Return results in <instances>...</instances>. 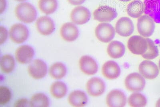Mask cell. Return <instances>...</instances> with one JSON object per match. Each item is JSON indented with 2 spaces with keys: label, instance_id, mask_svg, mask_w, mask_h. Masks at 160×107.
Returning a JSON list of instances; mask_svg holds the SVG:
<instances>
[{
  "label": "cell",
  "instance_id": "6da1fadb",
  "mask_svg": "<svg viewBox=\"0 0 160 107\" xmlns=\"http://www.w3.org/2000/svg\"><path fill=\"white\" fill-rule=\"evenodd\" d=\"M15 14L19 21L26 23L34 22L37 15L35 8L28 3H21L17 5L15 9Z\"/></svg>",
  "mask_w": 160,
  "mask_h": 107
},
{
  "label": "cell",
  "instance_id": "7a4b0ae2",
  "mask_svg": "<svg viewBox=\"0 0 160 107\" xmlns=\"http://www.w3.org/2000/svg\"><path fill=\"white\" fill-rule=\"evenodd\" d=\"M137 28L140 35L144 38H149L155 31V21L149 16L145 14L138 18Z\"/></svg>",
  "mask_w": 160,
  "mask_h": 107
},
{
  "label": "cell",
  "instance_id": "3957f363",
  "mask_svg": "<svg viewBox=\"0 0 160 107\" xmlns=\"http://www.w3.org/2000/svg\"><path fill=\"white\" fill-rule=\"evenodd\" d=\"M115 29L111 24L102 23L98 24L95 28V34L101 42L108 43L115 38Z\"/></svg>",
  "mask_w": 160,
  "mask_h": 107
},
{
  "label": "cell",
  "instance_id": "277c9868",
  "mask_svg": "<svg viewBox=\"0 0 160 107\" xmlns=\"http://www.w3.org/2000/svg\"><path fill=\"white\" fill-rule=\"evenodd\" d=\"M128 46L132 54L142 55L148 49V42L147 38L141 36H132L128 39Z\"/></svg>",
  "mask_w": 160,
  "mask_h": 107
},
{
  "label": "cell",
  "instance_id": "5b68a950",
  "mask_svg": "<svg viewBox=\"0 0 160 107\" xmlns=\"http://www.w3.org/2000/svg\"><path fill=\"white\" fill-rule=\"evenodd\" d=\"M93 15L95 20L100 22L108 23L115 19L118 13L115 8L105 5L101 6L96 9Z\"/></svg>",
  "mask_w": 160,
  "mask_h": 107
},
{
  "label": "cell",
  "instance_id": "8992f818",
  "mask_svg": "<svg viewBox=\"0 0 160 107\" xmlns=\"http://www.w3.org/2000/svg\"><path fill=\"white\" fill-rule=\"evenodd\" d=\"M144 77L140 74L133 73L126 78L125 85L127 89L132 92H138L143 90L145 86Z\"/></svg>",
  "mask_w": 160,
  "mask_h": 107
},
{
  "label": "cell",
  "instance_id": "52a82bcc",
  "mask_svg": "<svg viewBox=\"0 0 160 107\" xmlns=\"http://www.w3.org/2000/svg\"><path fill=\"white\" fill-rule=\"evenodd\" d=\"M9 37L11 40L16 43L21 44L28 39V28L22 24H15L10 28Z\"/></svg>",
  "mask_w": 160,
  "mask_h": 107
},
{
  "label": "cell",
  "instance_id": "ba28073f",
  "mask_svg": "<svg viewBox=\"0 0 160 107\" xmlns=\"http://www.w3.org/2000/svg\"><path fill=\"white\" fill-rule=\"evenodd\" d=\"M48 68L43 61L35 59L30 64L28 68V72L30 76L36 79H41L46 75Z\"/></svg>",
  "mask_w": 160,
  "mask_h": 107
},
{
  "label": "cell",
  "instance_id": "9c48e42d",
  "mask_svg": "<svg viewBox=\"0 0 160 107\" xmlns=\"http://www.w3.org/2000/svg\"><path fill=\"white\" fill-rule=\"evenodd\" d=\"M86 89L88 95L93 97L101 96L105 92V83L99 78H91L86 84Z\"/></svg>",
  "mask_w": 160,
  "mask_h": 107
},
{
  "label": "cell",
  "instance_id": "30bf717a",
  "mask_svg": "<svg viewBox=\"0 0 160 107\" xmlns=\"http://www.w3.org/2000/svg\"><path fill=\"white\" fill-rule=\"evenodd\" d=\"M91 14L89 10L82 6L76 7L71 13V21L77 25H83L88 23L91 18Z\"/></svg>",
  "mask_w": 160,
  "mask_h": 107
},
{
  "label": "cell",
  "instance_id": "8fae6325",
  "mask_svg": "<svg viewBox=\"0 0 160 107\" xmlns=\"http://www.w3.org/2000/svg\"><path fill=\"white\" fill-rule=\"evenodd\" d=\"M138 70L144 78L148 79H155L159 74V69L156 64L151 61L145 60L140 64Z\"/></svg>",
  "mask_w": 160,
  "mask_h": 107
},
{
  "label": "cell",
  "instance_id": "7c38bea8",
  "mask_svg": "<svg viewBox=\"0 0 160 107\" xmlns=\"http://www.w3.org/2000/svg\"><path fill=\"white\" fill-rule=\"evenodd\" d=\"M106 102L108 106L110 107H124L127 103L126 97L121 91L112 90L107 95Z\"/></svg>",
  "mask_w": 160,
  "mask_h": 107
},
{
  "label": "cell",
  "instance_id": "4fadbf2b",
  "mask_svg": "<svg viewBox=\"0 0 160 107\" xmlns=\"http://www.w3.org/2000/svg\"><path fill=\"white\" fill-rule=\"evenodd\" d=\"M115 31L117 33L121 36L129 37L134 32L133 23L131 18L122 17L117 21L116 24Z\"/></svg>",
  "mask_w": 160,
  "mask_h": 107
},
{
  "label": "cell",
  "instance_id": "5bb4252c",
  "mask_svg": "<svg viewBox=\"0 0 160 107\" xmlns=\"http://www.w3.org/2000/svg\"><path fill=\"white\" fill-rule=\"evenodd\" d=\"M144 13L160 23V0H144Z\"/></svg>",
  "mask_w": 160,
  "mask_h": 107
},
{
  "label": "cell",
  "instance_id": "9a60e30c",
  "mask_svg": "<svg viewBox=\"0 0 160 107\" xmlns=\"http://www.w3.org/2000/svg\"><path fill=\"white\" fill-rule=\"evenodd\" d=\"M79 66L81 71L86 75H92L98 72V67L97 62L91 57L87 55L80 58Z\"/></svg>",
  "mask_w": 160,
  "mask_h": 107
},
{
  "label": "cell",
  "instance_id": "2e32d148",
  "mask_svg": "<svg viewBox=\"0 0 160 107\" xmlns=\"http://www.w3.org/2000/svg\"><path fill=\"white\" fill-rule=\"evenodd\" d=\"M36 27L38 32L44 36L51 35L55 29V25L52 20L46 16L38 18L36 23Z\"/></svg>",
  "mask_w": 160,
  "mask_h": 107
},
{
  "label": "cell",
  "instance_id": "e0dca14e",
  "mask_svg": "<svg viewBox=\"0 0 160 107\" xmlns=\"http://www.w3.org/2000/svg\"><path fill=\"white\" fill-rule=\"evenodd\" d=\"M60 33L61 38L64 40L68 42H72L78 38L79 31L74 24L68 22L62 26Z\"/></svg>",
  "mask_w": 160,
  "mask_h": 107
},
{
  "label": "cell",
  "instance_id": "ac0fdd59",
  "mask_svg": "<svg viewBox=\"0 0 160 107\" xmlns=\"http://www.w3.org/2000/svg\"><path fill=\"white\" fill-rule=\"evenodd\" d=\"M15 55L16 59L19 63L23 64L29 63L33 58L34 50L28 45H22L17 48Z\"/></svg>",
  "mask_w": 160,
  "mask_h": 107
},
{
  "label": "cell",
  "instance_id": "d6986e66",
  "mask_svg": "<svg viewBox=\"0 0 160 107\" xmlns=\"http://www.w3.org/2000/svg\"><path fill=\"white\" fill-rule=\"evenodd\" d=\"M102 73L107 79H115L120 76L121 69L119 65L115 61H108L102 65Z\"/></svg>",
  "mask_w": 160,
  "mask_h": 107
},
{
  "label": "cell",
  "instance_id": "ffe728a7",
  "mask_svg": "<svg viewBox=\"0 0 160 107\" xmlns=\"http://www.w3.org/2000/svg\"><path fill=\"white\" fill-rule=\"evenodd\" d=\"M125 52V48L124 44L119 41H111L108 44L107 52L111 58L118 59L123 56Z\"/></svg>",
  "mask_w": 160,
  "mask_h": 107
},
{
  "label": "cell",
  "instance_id": "44dd1931",
  "mask_svg": "<svg viewBox=\"0 0 160 107\" xmlns=\"http://www.w3.org/2000/svg\"><path fill=\"white\" fill-rule=\"evenodd\" d=\"M88 97L84 92L80 90L73 91L68 97V102L73 107L85 106L88 102Z\"/></svg>",
  "mask_w": 160,
  "mask_h": 107
},
{
  "label": "cell",
  "instance_id": "7402d4cb",
  "mask_svg": "<svg viewBox=\"0 0 160 107\" xmlns=\"http://www.w3.org/2000/svg\"><path fill=\"white\" fill-rule=\"evenodd\" d=\"M127 12L131 18H138L144 13V4L140 0H134L128 5Z\"/></svg>",
  "mask_w": 160,
  "mask_h": 107
},
{
  "label": "cell",
  "instance_id": "603a6c76",
  "mask_svg": "<svg viewBox=\"0 0 160 107\" xmlns=\"http://www.w3.org/2000/svg\"><path fill=\"white\" fill-rule=\"evenodd\" d=\"M67 87L65 84L62 82H54L50 87V93L52 96L57 99H61L66 95Z\"/></svg>",
  "mask_w": 160,
  "mask_h": 107
},
{
  "label": "cell",
  "instance_id": "cb8c5ba5",
  "mask_svg": "<svg viewBox=\"0 0 160 107\" xmlns=\"http://www.w3.org/2000/svg\"><path fill=\"white\" fill-rule=\"evenodd\" d=\"M38 5L41 12L48 15L56 10L58 2L57 0H39Z\"/></svg>",
  "mask_w": 160,
  "mask_h": 107
},
{
  "label": "cell",
  "instance_id": "d4e9b609",
  "mask_svg": "<svg viewBox=\"0 0 160 107\" xmlns=\"http://www.w3.org/2000/svg\"><path fill=\"white\" fill-rule=\"evenodd\" d=\"M49 73L50 76L53 79H62L66 75V68L65 65L61 63H56L50 67Z\"/></svg>",
  "mask_w": 160,
  "mask_h": 107
},
{
  "label": "cell",
  "instance_id": "484cf974",
  "mask_svg": "<svg viewBox=\"0 0 160 107\" xmlns=\"http://www.w3.org/2000/svg\"><path fill=\"white\" fill-rule=\"evenodd\" d=\"M0 65L2 72L5 74H9L12 72L15 68V60L11 55H3L1 59Z\"/></svg>",
  "mask_w": 160,
  "mask_h": 107
},
{
  "label": "cell",
  "instance_id": "4316f807",
  "mask_svg": "<svg viewBox=\"0 0 160 107\" xmlns=\"http://www.w3.org/2000/svg\"><path fill=\"white\" fill-rule=\"evenodd\" d=\"M128 102V105L131 107H144L147 105V100L145 97L142 94L135 92L130 95Z\"/></svg>",
  "mask_w": 160,
  "mask_h": 107
},
{
  "label": "cell",
  "instance_id": "83f0119b",
  "mask_svg": "<svg viewBox=\"0 0 160 107\" xmlns=\"http://www.w3.org/2000/svg\"><path fill=\"white\" fill-rule=\"evenodd\" d=\"M30 103V106L33 107H47L49 105L48 97L42 93L36 94L33 95Z\"/></svg>",
  "mask_w": 160,
  "mask_h": 107
},
{
  "label": "cell",
  "instance_id": "f1b7e54d",
  "mask_svg": "<svg viewBox=\"0 0 160 107\" xmlns=\"http://www.w3.org/2000/svg\"><path fill=\"white\" fill-rule=\"evenodd\" d=\"M148 42V49L145 54L142 55L144 59L151 60L155 59L159 54L158 47L154 41L149 38H147Z\"/></svg>",
  "mask_w": 160,
  "mask_h": 107
},
{
  "label": "cell",
  "instance_id": "f546056e",
  "mask_svg": "<svg viewBox=\"0 0 160 107\" xmlns=\"http://www.w3.org/2000/svg\"><path fill=\"white\" fill-rule=\"evenodd\" d=\"M11 91L5 86L0 87V104L5 105L9 102L11 99Z\"/></svg>",
  "mask_w": 160,
  "mask_h": 107
},
{
  "label": "cell",
  "instance_id": "4dcf8cb0",
  "mask_svg": "<svg viewBox=\"0 0 160 107\" xmlns=\"http://www.w3.org/2000/svg\"><path fill=\"white\" fill-rule=\"evenodd\" d=\"M14 105L15 107H28L30 106V103L26 99H21L17 100Z\"/></svg>",
  "mask_w": 160,
  "mask_h": 107
},
{
  "label": "cell",
  "instance_id": "1f68e13d",
  "mask_svg": "<svg viewBox=\"0 0 160 107\" xmlns=\"http://www.w3.org/2000/svg\"><path fill=\"white\" fill-rule=\"evenodd\" d=\"M1 44L4 43L8 37V32L4 27H1Z\"/></svg>",
  "mask_w": 160,
  "mask_h": 107
},
{
  "label": "cell",
  "instance_id": "d6a6232c",
  "mask_svg": "<svg viewBox=\"0 0 160 107\" xmlns=\"http://www.w3.org/2000/svg\"><path fill=\"white\" fill-rule=\"evenodd\" d=\"M86 0H68L70 4L73 5H81L85 2Z\"/></svg>",
  "mask_w": 160,
  "mask_h": 107
},
{
  "label": "cell",
  "instance_id": "836d02e7",
  "mask_svg": "<svg viewBox=\"0 0 160 107\" xmlns=\"http://www.w3.org/2000/svg\"><path fill=\"white\" fill-rule=\"evenodd\" d=\"M156 107H160V98L157 101L156 104Z\"/></svg>",
  "mask_w": 160,
  "mask_h": 107
},
{
  "label": "cell",
  "instance_id": "e575fe53",
  "mask_svg": "<svg viewBox=\"0 0 160 107\" xmlns=\"http://www.w3.org/2000/svg\"><path fill=\"white\" fill-rule=\"evenodd\" d=\"M120 1H123V2H128L131 1V0H119Z\"/></svg>",
  "mask_w": 160,
  "mask_h": 107
},
{
  "label": "cell",
  "instance_id": "d590c367",
  "mask_svg": "<svg viewBox=\"0 0 160 107\" xmlns=\"http://www.w3.org/2000/svg\"><path fill=\"white\" fill-rule=\"evenodd\" d=\"M16 1H19V2H22V1H25L26 0H16Z\"/></svg>",
  "mask_w": 160,
  "mask_h": 107
},
{
  "label": "cell",
  "instance_id": "8d00e7d4",
  "mask_svg": "<svg viewBox=\"0 0 160 107\" xmlns=\"http://www.w3.org/2000/svg\"><path fill=\"white\" fill-rule=\"evenodd\" d=\"M158 66H159V69L160 70V59L159 61V63H158Z\"/></svg>",
  "mask_w": 160,
  "mask_h": 107
}]
</instances>
